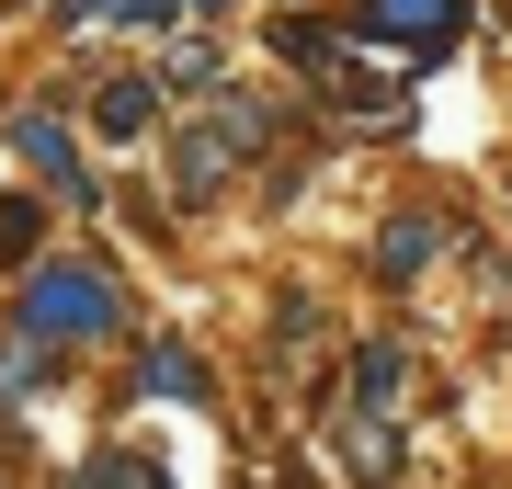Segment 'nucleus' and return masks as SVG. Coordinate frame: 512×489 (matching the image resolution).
<instances>
[{
  "label": "nucleus",
  "mask_w": 512,
  "mask_h": 489,
  "mask_svg": "<svg viewBox=\"0 0 512 489\" xmlns=\"http://www.w3.org/2000/svg\"><path fill=\"white\" fill-rule=\"evenodd\" d=\"M262 137H274V114H262V103H217L183 148H171V182H183V194H217L228 160H239V148H262Z\"/></svg>",
  "instance_id": "obj_2"
},
{
  "label": "nucleus",
  "mask_w": 512,
  "mask_h": 489,
  "mask_svg": "<svg viewBox=\"0 0 512 489\" xmlns=\"http://www.w3.org/2000/svg\"><path fill=\"white\" fill-rule=\"evenodd\" d=\"M433 251H444V239L421 228V217H399V228L376 239V262H387V273H421V262H433Z\"/></svg>",
  "instance_id": "obj_7"
},
{
  "label": "nucleus",
  "mask_w": 512,
  "mask_h": 489,
  "mask_svg": "<svg viewBox=\"0 0 512 489\" xmlns=\"http://www.w3.org/2000/svg\"><path fill=\"white\" fill-rule=\"evenodd\" d=\"M137 376H148V399H205V364H194L183 342H160V353L137 364Z\"/></svg>",
  "instance_id": "obj_6"
},
{
  "label": "nucleus",
  "mask_w": 512,
  "mask_h": 489,
  "mask_svg": "<svg viewBox=\"0 0 512 489\" xmlns=\"http://www.w3.org/2000/svg\"><path fill=\"white\" fill-rule=\"evenodd\" d=\"M148 114H160V80H148V69H137V80H103V91H92V126H103V137H137Z\"/></svg>",
  "instance_id": "obj_5"
},
{
  "label": "nucleus",
  "mask_w": 512,
  "mask_h": 489,
  "mask_svg": "<svg viewBox=\"0 0 512 489\" xmlns=\"http://www.w3.org/2000/svg\"><path fill=\"white\" fill-rule=\"evenodd\" d=\"M23 160H35L69 205H92V171H80V148H69V126H57V114H23Z\"/></svg>",
  "instance_id": "obj_4"
},
{
  "label": "nucleus",
  "mask_w": 512,
  "mask_h": 489,
  "mask_svg": "<svg viewBox=\"0 0 512 489\" xmlns=\"http://www.w3.org/2000/svg\"><path fill=\"white\" fill-rule=\"evenodd\" d=\"M353 23H365V35H399V46L433 57L444 35H456V0H353Z\"/></svg>",
  "instance_id": "obj_3"
},
{
  "label": "nucleus",
  "mask_w": 512,
  "mask_h": 489,
  "mask_svg": "<svg viewBox=\"0 0 512 489\" xmlns=\"http://www.w3.org/2000/svg\"><path fill=\"white\" fill-rule=\"evenodd\" d=\"M183 12H217V0H183Z\"/></svg>",
  "instance_id": "obj_13"
},
{
  "label": "nucleus",
  "mask_w": 512,
  "mask_h": 489,
  "mask_svg": "<svg viewBox=\"0 0 512 489\" xmlns=\"http://www.w3.org/2000/svg\"><path fill=\"white\" fill-rule=\"evenodd\" d=\"M35 376H46V342H35V330H12V342H0V399H23Z\"/></svg>",
  "instance_id": "obj_9"
},
{
  "label": "nucleus",
  "mask_w": 512,
  "mask_h": 489,
  "mask_svg": "<svg viewBox=\"0 0 512 489\" xmlns=\"http://www.w3.org/2000/svg\"><path fill=\"white\" fill-rule=\"evenodd\" d=\"M80 489H171V478H148V455L114 444V455H92V467H80Z\"/></svg>",
  "instance_id": "obj_8"
},
{
  "label": "nucleus",
  "mask_w": 512,
  "mask_h": 489,
  "mask_svg": "<svg viewBox=\"0 0 512 489\" xmlns=\"http://www.w3.org/2000/svg\"><path fill=\"white\" fill-rule=\"evenodd\" d=\"M23 330H35V342H114V330H126V296H114V273H92V262H46L35 285H23Z\"/></svg>",
  "instance_id": "obj_1"
},
{
  "label": "nucleus",
  "mask_w": 512,
  "mask_h": 489,
  "mask_svg": "<svg viewBox=\"0 0 512 489\" xmlns=\"http://www.w3.org/2000/svg\"><path fill=\"white\" fill-rule=\"evenodd\" d=\"M23 251H35V205H12V194H0V262H23Z\"/></svg>",
  "instance_id": "obj_11"
},
{
  "label": "nucleus",
  "mask_w": 512,
  "mask_h": 489,
  "mask_svg": "<svg viewBox=\"0 0 512 489\" xmlns=\"http://www.w3.org/2000/svg\"><path fill=\"white\" fill-rule=\"evenodd\" d=\"M353 387H365V399H399V342H376L365 364H353Z\"/></svg>",
  "instance_id": "obj_10"
},
{
  "label": "nucleus",
  "mask_w": 512,
  "mask_h": 489,
  "mask_svg": "<svg viewBox=\"0 0 512 489\" xmlns=\"http://www.w3.org/2000/svg\"><path fill=\"white\" fill-rule=\"evenodd\" d=\"M103 12H126V0H57V23H103Z\"/></svg>",
  "instance_id": "obj_12"
}]
</instances>
